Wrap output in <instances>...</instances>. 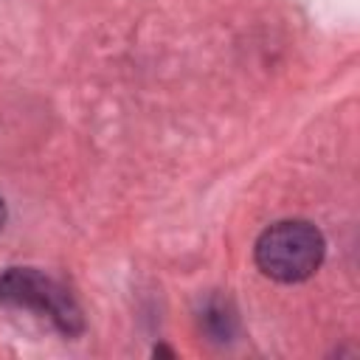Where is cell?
I'll use <instances>...</instances> for the list:
<instances>
[{"instance_id":"1","label":"cell","mask_w":360,"mask_h":360,"mask_svg":"<svg viewBox=\"0 0 360 360\" xmlns=\"http://www.w3.org/2000/svg\"><path fill=\"white\" fill-rule=\"evenodd\" d=\"M323 233L307 219H284L256 239V264L264 276L295 284L309 278L323 262Z\"/></svg>"},{"instance_id":"2","label":"cell","mask_w":360,"mask_h":360,"mask_svg":"<svg viewBox=\"0 0 360 360\" xmlns=\"http://www.w3.org/2000/svg\"><path fill=\"white\" fill-rule=\"evenodd\" d=\"M0 304L37 312L68 338L84 329V318L73 295L59 281L34 267H8L0 276Z\"/></svg>"},{"instance_id":"3","label":"cell","mask_w":360,"mask_h":360,"mask_svg":"<svg viewBox=\"0 0 360 360\" xmlns=\"http://www.w3.org/2000/svg\"><path fill=\"white\" fill-rule=\"evenodd\" d=\"M202 329L208 332L211 340H231L233 332H236V312L228 301L222 298H211L205 307H202Z\"/></svg>"},{"instance_id":"4","label":"cell","mask_w":360,"mask_h":360,"mask_svg":"<svg viewBox=\"0 0 360 360\" xmlns=\"http://www.w3.org/2000/svg\"><path fill=\"white\" fill-rule=\"evenodd\" d=\"M3 222H6V205H3V200H0V228H3Z\"/></svg>"}]
</instances>
